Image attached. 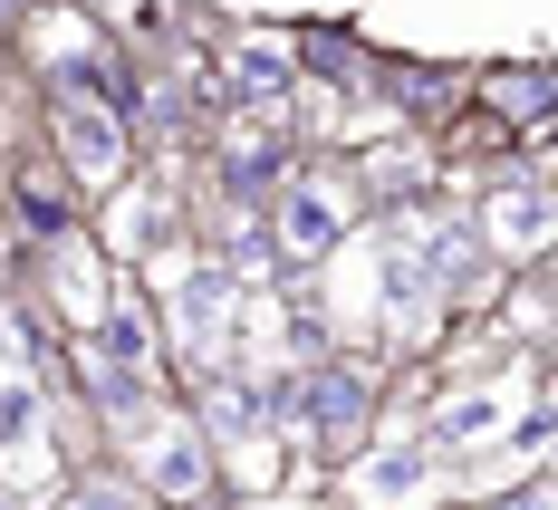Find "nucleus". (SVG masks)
<instances>
[{"mask_svg": "<svg viewBox=\"0 0 558 510\" xmlns=\"http://www.w3.org/2000/svg\"><path fill=\"white\" fill-rule=\"evenodd\" d=\"M58 135H68V165L87 173V183H116L125 173V125L107 107H58Z\"/></svg>", "mask_w": 558, "mask_h": 510, "instance_id": "f257e3e1", "label": "nucleus"}]
</instances>
